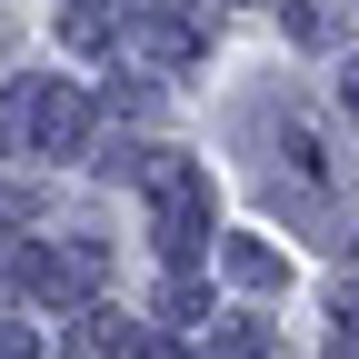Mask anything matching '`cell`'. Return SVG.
I'll return each mask as SVG.
<instances>
[{
	"instance_id": "cell-1",
	"label": "cell",
	"mask_w": 359,
	"mask_h": 359,
	"mask_svg": "<svg viewBox=\"0 0 359 359\" xmlns=\"http://www.w3.org/2000/svg\"><path fill=\"white\" fill-rule=\"evenodd\" d=\"M150 190H160V250L170 259H200V240H210V180L160 150L150 160Z\"/></svg>"
},
{
	"instance_id": "cell-2",
	"label": "cell",
	"mask_w": 359,
	"mask_h": 359,
	"mask_svg": "<svg viewBox=\"0 0 359 359\" xmlns=\"http://www.w3.org/2000/svg\"><path fill=\"white\" fill-rule=\"evenodd\" d=\"M20 130H30V150H40V160H70V150L90 140V100H80L70 80H40L30 100H20Z\"/></svg>"
},
{
	"instance_id": "cell-3",
	"label": "cell",
	"mask_w": 359,
	"mask_h": 359,
	"mask_svg": "<svg viewBox=\"0 0 359 359\" xmlns=\"http://www.w3.org/2000/svg\"><path fill=\"white\" fill-rule=\"evenodd\" d=\"M90 280H100V250H90V240H70V250H20V290H30L40 309L90 299Z\"/></svg>"
},
{
	"instance_id": "cell-4",
	"label": "cell",
	"mask_w": 359,
	"mask_h": 359,
	"mask_svg": "<svg viewBox=\"0 0 359 359\" xmlns=\"http://www.w3.org/2000/svg\"><path fill=\"white\" fill-rule=\"evenodd\" d=\"M70 359H140V330H130L120 309H80V330H70Z\"/></svg>"
},
{
	"instance_id": "cell-5",
	"label": "cell",
	"mask_w": 359,
	"mask_h": 359,
	"mask_svg": "<svg viewBox=\"0 0 359 359\" xmlns=\"http://www.w3.org/2000/svg\"><path fill=\"white\" fill-rule=\"evenodd\" d=\"M219 269H230L240 290H280V250H259V240H230V250H219Z\"/></svg>"
},
{
	"instance_id": "cell-6",
	"label": "cell",
	"mask_w": 359,
	"mask_h": 359,
	"mask_svg": "<svg viewBox=\"0 0 359 359\" xmlns=\"http://www.w3.org/2000/svg\"><path fill=\"white\" fill-rule=\"evenodd\" d=\"M60 40H70V50H100V40H110V11H90V0H80V11L60 20Z\"/></svg>"
},
{
	"instance_id": "cell-7",
	"label": "cell",
	"mask_w": 359,
	"mask_h": 359,
	"mask_svg": "<svg viewBox=\"0 0 359 359\" xmlns=\"http://www.w3.org/2000/svg\"><path fill=\"white\" fill-rule=\"evenodd\" d=\"M290 30H299V40H339V20L320 11V0H299V11H290Z\"/></svg>"
},
{
	"instance_id": "cell-8",
	"label": "cell",
	"mask_w": 359,
	"mask_h": 359,
	"mask_svg": "<svg viewBox=\"0 0 359 359\" xmlns=\"http://www.w3.org/2000/svg\"><path fill=\"white\" fill-rule=\"evenodd\" d=\"M349 110H359V70H349Z\"/></svg>"
}]
</instances>
